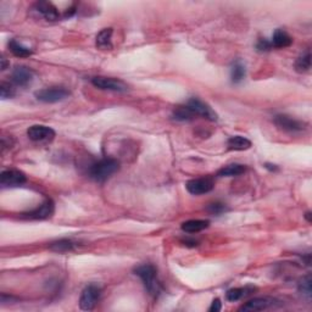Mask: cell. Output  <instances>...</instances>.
Segmentation results:
<instances>
[{"instance_id": "1", "label": "cell", "mask_w": 312, "mask_h": 312, "mask_svg": "<svg viewBox=\"0 0 312 312\" xmlns=\"http://www.w3.org/2000/svg\"><path fill=\"white\" fill-rule=\"evenodd\" d=\"M134 274H137L142 279L149 295H152L153 298H157L160 295L162 288L157 279V270L155 268V266L150 265V263L138 266L134 268Z\"/></svg>"}, {"instance_id": "2", "label": "cell", "mask_w": 312, "mask_h": 312, "mask_svg": "<svg viewBox=\"0 0 312 312\" xmlns=\"http://www.w3.org/2000/svg\"><path fill=\"white\" fill-rule=\"evenodd\" d=\"M120 168V162L116 158L104 157L96 161L89 167V177L95 182L103 183Z\"/></svg>"}, {"instance_id": "3", "label": "cell", "mask_w": 312, "mask_h": 312, "mask_svg": "<svg viewBox=\"0 0 312 312\" xmlns=\"http://www.w3.org/2000/svg\"><path fill=\"white\" fill-rule=\"evenodd\" d=\"M71 95V91L67 89L66 87H48L44 89L37 90L34 93V96L38 101L45 104H54L63 101Z\"/></svg>"}, {"instance_id": "4", "label": "cell", "mask_w": 312, "mask_h": 312, "mask_svg": "<svg viewBox=\"0 0 312 312\" xmlns=\"http://www.w3.org/2000/svg\"><path fill=\"white\" fill-rule=\"evenodd\" d=\"M101 288L95 283L88 284L82 290V294L79 298V308L83 311H90L95 308L96 303L100 299Z\"/></svg>"}, {"instance_id": "5", "label": "cell", "mask_w": 312, "mask_h": 312, "mask_svg": "<svg viewBox=\"0 0 312 312\" xmlns=\"http://www.w3.org/2000/svg\"><path fill=\"white\" fill-rule=\"evenodd\" d=\"M91 84L94 87L99 88L101 90H111V91H117V93H123V91H127L128 87L125 82L122 80L116 79V78L111 77H103V76H96L91 78Z\"/></svg>"}, {"instance_id": "6", "label": "cell", "mask_w": 312, "mask_h": 312, "mask_svg": "<svg viewBox=\"0 0 312 312\" xmlns=\"http://www.w3.org/2000/svg\"><path fill=\"white\" fill-rule=\"evenodd\" d=\"M27 182L26 174L18 169H5L0 173V184L4 188L21 187Z\"/></svg>"}, {"instance_id": "7", "label": "cell", "mask_w": 312, "mask_h": 312, "mask_svg": "<svg viewBox=\"0 0 312 312\" xmlns=\"http://www.w3.org/2000/svg\"><path fill=\"white\" fill-rule=\"evenodd\" d=\"M27 136L32 142H36V143H48L55 138V131L48 126L34 125L27 130Z\"/></svg>"}, {"instance_id": "8", "label": "cell", "mask_w": 312, "mask_h": 312, "mask_svg": "<svg viewBox=\"0 0 312 312\" xmlns=\"http://www.w3.org/2000/svg\"><path fill=\"white\" fill-rule=\"evenodd\" d=\"M188 192L193 195H203L210 193L215 188V182L211 177H201V178L190 179L185 184Z\"/></svg>"}, {"instance_id": "9", "label": "cell", "mask_w": 312, "mask_h": 312, "mask_svg": "<svg viewBox=\"0 0 312 312\" xmlns=\"http://www.w3.org/2000/svg\"><path fill=\"white\" fill-rule=\"evenodd\" d=\"M273 122L279 130L289 132V133H298V132L304 131L306 128L305 123L288 116V115H277L273 118Z\"/></svg>"}, {"instance_id": "10", "label": "cell", "mask_w": 312, "mask_h": 312, "mask_svg": "<svg viewBox=\"0 0 312 312\" xmlns=\"http://www.w3.org/2000/svg\"><path fill=\"white\" fill-rule=\"evenodd\" d=\"M188 107L193 111L195 116H201L209 121H217V114L209 106L208 104L204 101L199 100V99L193 98L187 103Z\"/></svg>"}, {"instance_id": "11", "label": "cell", "mask_w": 312, "mask_h": 312, "mask_svg": "<svg viewBox=\"0 0 312 312\" xmlns=\"http://www.w3.org/2000/svg\"><path fill=\"white\" fill-rule=\"evenodd\" d=\"M54 209H55V206H54L52 199H47V200H44L40 204L38 208L26 212L22 216L29 220H47L53 216Z\"/></svg>"}, {"instance_id": "12", "label": "cell", "mask_w": 312, "mask_h": 312, "mask_svg": "<svg viewBox=\"0 0 312 312\" xmlns=\"http://www.w3.org/2000/svg\"><path fill=\"white\" fill-rule=\"evenodd\" d=\"M276 303V300L273 298H254V299L249 300L247 303L243 304V305L239 308L238 311L240 312H256V311H263L267 310V309L272 308Z\"/></svg>"}, {"instance_id": "13", "label": "cell", "mask_w": 312, "mask_h": 312, "mask_svg": "<svg viewBox=\"0 0 312 312\" xmlns=\"http://www.w3.org/2000/svg\"><path fill=\"white\" fill-rule=\"evenodd\" d=\"M33 79V72L27 66H16L11 72V82L18 87H27Z\"/></svg>"}, {"instance_id": "14", "label": "cell", "mask_w": 312, "mask_h": 312, "mask_svg": "<svg viewBox=\"0 0 312 312\" xmlns=\"http://www.w3.org/2000/svg\"><path fill=\"white\" fill-rule=\"evenodd\" d=\"M34 10L37 12L40 13L43 17L47 21L50 22H55V21L60 20L61 15L59 12V10L56 9V6L49 1H38L34 4Z\"/></svg>"}, {"instance_id": "15", "label": "cell", "mask_w": 312, "mask_h": 312, "mask_svg": "<svg viewBox=\"0 0 312 312\" xmlns=\"http://www.w3.org/2000/svg\"><path fill=\"white\" fill-rule=\"evenodd\" d=\"M271 44H272V48L283 49V48H288L293 44V38L284 29L278 28L273 33L272 39H271Z\"/></svg>"}, {"instance_id": "16", "label": "cell", "mask_w": 312, "mask_h": 312, "mask_svg": "<svg viewBox=\"0 0 312 312\" xmlns=\"http://www.w3.org/2000/svg\"><path fill=\"white\" fill-rule=\"evenodd\" d=\"M256 288L254 287H241V288H232L226 293V299L231 303H235V301L241 300L243 298L247 297V295L252 294Z\"/></svg>"}, {"instance_id": "17", "label": "cell", "mask_w": 312, "mask_h": 312, "mask_svg": "<svg viewBox=\"0 0 312 312\" xmlns=\"http://www.w3.org/2000/svg\"><path fill=\"white\" fill-rule=\"evenodd\" d=\"M209 226L210 221L208 220H189V221L183 222L181 228L185 233H199L206 230Z\"/></svg>"}, {"instance_id": "18", "label": "cell", "mask_w": 312, "mask_h": 312, "mask_svg": "<svg viewBox=\"0 0 312 312\" xmlns=\"http://www.w3.org/2000/svg\"><path fill=\"white\" fill-rule=\"evenodd\" d=\"M227 147L230 150H235V152H243L251 148V142L243 136H233L228 139Z\"/></svg>"}, {"instance_id": "19", "label": "cell", "mask_w": 312, "mask_h": 312, "mask_svg": "<svg viewBox=\"0 0 312 312\" xmlns=\"http://www.w3.org/2000/svg\"><path fill=\"white\" fill-rule=\"evenodd\" d=\"M112 28H104L103 31H100L96 36L95 44L99 49L103 50H109L112 48L111 43V37H112Z\"/></svg>"}, {"instance_id": "20", "label": "cell", "mask_w": 312, "mask_h": 312, "mask_svg": "<svg viewBox=\"0 0 312 312\" xmlns=\"http://www.w3.org/2000/svg\"><path fill=\"white\" fill-rule=\"evenodd\" d=\"M76 247V243L71 239H59L49 244V249L52 251L59 252V254H65V252L72 251Z\"/></svg>"}, {"instance_id": "21", "label": "cell", "mask_w": 312, "mask_h": 312, "mask_svg": "<svg viewBox=\"0 0 312 312\" xmlns=\"http://www.w3.org/2000/svg\"><path fill=\"white\" fill-rule=\"evenodd\" d=\"M7 47H9L10 52H11L15 56H17V58H28V56H31L32 54H33L32 49L25 47L22 43L17 42L16 39L9 40V43H7Z\"/></svg>"}, {"instance_id": "22", "label": "cell", "mask_w": 312, "mask_h": 312, "mask_svg": "<svg viewBox=\"0 0 312 312\" xmlns=\"http://www.w3.org/2000/svg\"><path fill=\"white\" fill-rule=\"evenodd\" d=\"M195 115L193 114V111L188 107L187 104L176 107L173 110V114H172V118L177 122H188V121H192Z\"/></svg>"}, {"instance_id": "23", "label": "cell", "mask_w": 312, "mask_h": 312, "mask_svg": "<svg viewBox=\"0 0 312 312\" xmlns=\"http://www.w3.org/2000/svg\"><path fill=\"white\" fill-rule=\"evenodd\" d=\"M245 166L240 165V163H231V165L225 166L217 172L219 177H236L240 176L241 173L245 172Z\"/></svg>"}, {"instance_id": "24", "label": "cell", "mask_w": 312, "mask_h": 312, "mask_svg": "<svg viewBox=\"0 0 312 312\" xmlns=\"http://www.w3.org/2000/svg\"><path fill=\"white\" fill-rule=\"evenodd\" d=\"M246 70L245 66L240 63V61H235L231 67V80L232 83H240L241 80L245 78Z\"/></svg>"}, {"instance_id": "25", "label": "cell", "mask_w": 312, "mask_h": 312, "mask_svg": "<svg viewBox=\"0 0 312 312\" xmlns=\"http://www.w3.org/2000/svg\"><path fill=\"white\" fill-rule=\"evenodd\" d=\"M311 69V53L310 50H306L305 53H303L298 58L297 63H295V70L300 74L303 72H308L310 71Z\"/></svg>"}, {"instance_id": "26", "label": "cell", "mask_w": 312, "mask_h": 312, "mask_svg": "<svg viewBox=\"0 0 312 312\" xmlns=\"http://www.w3.org/2000/svg\"><path fill=\"white\" fill-rule=\"evenodd\" d=\"M312 281H311V276L308 274V276L303 277L300 279L299 283H298V289H299V293L303 297H305L308 300H311L312 297Z\"/></svg>"}, {"instance_id": "27", "label": "cell", "mask_w": 312, "mask_h": 312, "mask_svg": "<svg viewBox=\"0 0 312 312\" xmlns=\"http://www.w3.org/2000/svg\"><path fill=\"white\" fill-rule=\"evenodd\" d=\"M206 211H208L210 215H214V216H221V215L228 211V209L227 206H226V204L216 201V203L209 204V206L206 208Z\"/></svg>"}, {"instance_id": "28", "label": "cell", "mask_w": 312, "mask_h": 312, "mask_svg": "<svg viewBox=\"0 0 312 312\" xmlns=\"http://www.w3.org/2000/svg\"><path fill=\"white\" fill-rule=\"evenodd\" d=\"M0 95H1L2 99H9L15 95V88H13L11 83L1 82V84H0Z\"/></svg>"}, {"instance_id": "29", "label": "cell", "mask_w": 312, "mask_h": 312, "mask_svg": "<svg viewBox=\"0 0 312 312\" xmlns=\"http://www.w3.org/2000/svg\"><path fill=\"white\" fill-rule=\"evenodd\" d=\"M256 48L259 52H270L272 49V44H271V40L266 38H260L256 44Z\"/></svg>"}, {"instance_id": "30", "label": "cell", "mask_w": 312, "mask_h": 312, "mask_svg": "<svg viewBox=\"0 0 312 312\" xmlns=\"http://www.w3.org/2000/svg\"><path fill=\"white\" fill-rule=\"evenodd\" d=\"M221 309H222L221 300L215 299L214 301H212V304H211V306H210L209 311L210 312H219V311H221Z\"/></svg>"}, {"instance_id": "31", "label": "cell", "mask_w": 312, "mask_h": 312, "mask_svg": "<svg viewBox=\"0 0 312 312\" xmlns=\"http://www.w3.org/2000/svg\"><path fill=\"white\" fill-rule=\"evenodd\" d=\"M0 61H1V71H5V70H6L7 67L10 66L9 61H7L6 59H5V58H1V59H0Z\"/></svg>"}, {"instance_id": "32", "label": "cell", "mask_w": 312, "mask_h": 312, "mask_svg": "<svg viewBox=\"0 0 312 312\" xmlns=\"http://www.w3.org/2000/svg\"><path fill=\"white\" fill-rule=\"evenodd\" d=\"M265 167L270 169V171H278V167H277L276 165H272V163H266Z\"/></svg>"}, {"instance_id": "33", "label": "cell", "mask_w": 312, "mask_h": 312, "mask_svg": "<svg viewBox=\"0 0 312 312\" xmlns=\"http://www.w3.org/2000/svg\"><path fill=\"white\" fill-rule=\"evenodd\" d=\"M305 219L308 220V222H309V223H311V222H312V220H311V212H310V211L306 212V214H305Z\"/></svg>"}]
</instances>
